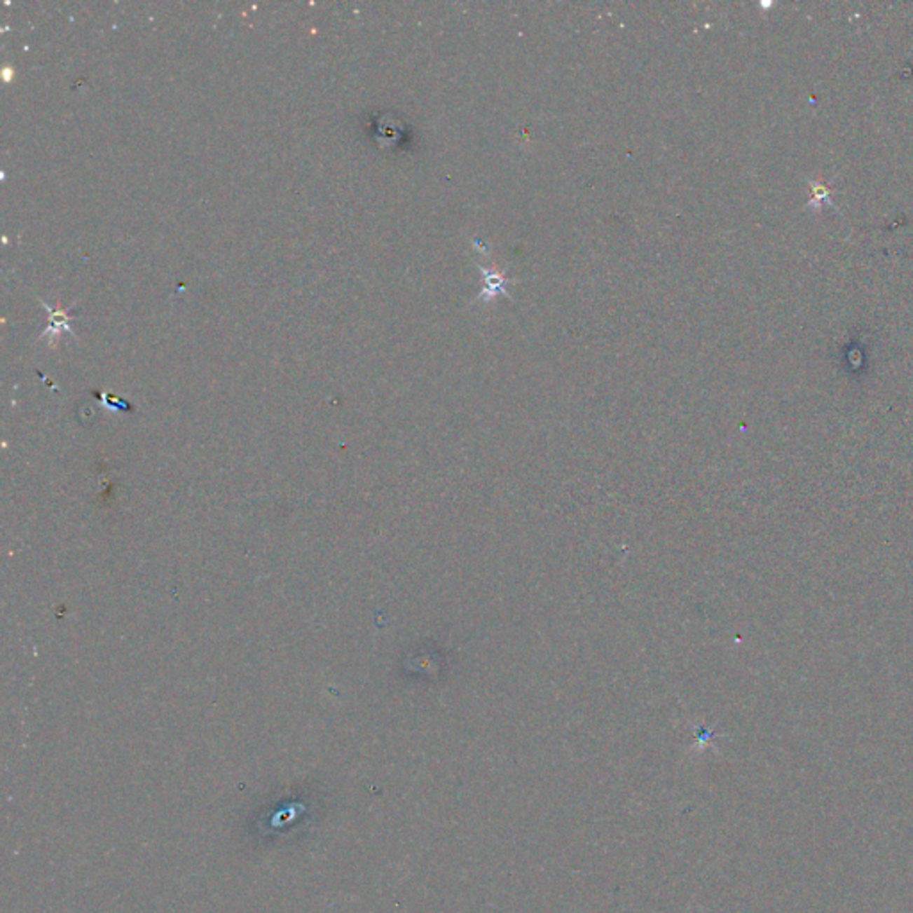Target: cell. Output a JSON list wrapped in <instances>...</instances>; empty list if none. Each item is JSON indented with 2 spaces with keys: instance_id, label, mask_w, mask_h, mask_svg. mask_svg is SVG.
I'll use <instances>...</instances> for the list:
<instances>
[{
  "instance_id": "6da1fadb",
  "label": "cell",
  "mask_w": 913,
  "mask_h": 913,
  "mask_svg": "<svg viewBox=\"0 0 913 913\" xmlns=\"http://www.w3.org/2000/svg\"><path fill=\"white\" fill-rule=\"evenodd\" d=\"M808 189H810V200H808V209H814V211H821L826 205L831 204V193H833V186L826 181H810L808 182Z\"/></svg>"
},
{
  "instance_id": "7a4b0ae2",
  "label": "cell",
  "mask_w": 913,
  "mask_h": 913,
  "mask_svg": "<svg viewBox=\"0 0 913 913\" xmlns=\"http://www.w3.org/2000/svg\"><path fill=\"white\" fill-rule=\"evenodd\" d=\"M68 313H70V310H68ZM68 313H61V310H50V320H52V322H50V325H48V329L45 330V332L41 334V336H47L48 332H54V334H55V332H59V330H61V329H59V327H63L64 330H68V332H70L71 329H70V327H68V323L64 322V320H67V317L70 316V314H68Z\"/></svg>"
}]
</instances>
